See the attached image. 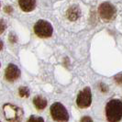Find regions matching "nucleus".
I'll use <instances>...</instances> for the list:
<instances>
[{
  "label": "nucleus",
  "instance_id": "obj_15",
  "mask_svg": "<svg viewBox=\"0 0 122 122\" xmlns=\"http://www.w3.org/2000/svg\"><path fill=\"white\" fill-rule=\"evenodd\" d=\"M100 89H101V91L103 92V93H106V92L107 91V87L106 85H100Z\"/></svg>",
  "mask_w": 122,
  "mask_h": 122
},
{
  "label": "nucleus",
  "instance_id": "obj_3",
  "mask_svg": "<svg viewBox=\"0 0 122 122\" xmlns=\"http://www.w3.org/2000/svg\"><path fill=\"white\" fill-rule=\"evenodd\" d=\"M51 115L56 121H67L69 119L67 110L61 103H54L51 107Z\"/></svg>",
  "mask_w": 122,
  "mask_h": 122
},
{
  "label": "nucleus",
  "instance_id": "obj_11",
  "mask_svg": "<svg viewBox=\"0 0 122 122\" xmlns=\"http://www.w3.org/2000/svg\"><path fill=\"white\" fill-rule=\"evenodd\" d=\"M18 94H19V96L21 97H29V96H30V90L26 86H21L18 89Z\"/></svg>",
  "mask_w": 122,
  "mask_h": 122
},
{
  "label": "nucleus",
  "instance_id": "obj_4",
  "mask_svg": "<svg viewBox=\"0 0 122 122\" xmlns=\"http://www.w3.org/2000/svg\"><path fill=\"white\" fill-rule=\"evenodd\" d=\"M3 112L6 120L8 121H16L19 117L23 114V111L20 107L12 104H6L3 106Z\"/></svg>",
  "mask_w": 122,
  "mask_h": 122
},
{
  "label": "nucleus",
  "instance_id": "obj_8",
  "mask_svg": "<svg viewBox=\"0 0 122 122\" xmlns=\"http://www.w3.org/2000/svg\"><path fill=\"white\" fill-rule=\"evenodd\" d=\"M18 5L24 12H30L36 6V0H18Z\"/></svg>",
  "mask_w": 122,
  "mask_h": 122
},
{
  "label": "nucleus",
  "instance_id": "obj_13",
  "mask_svg": "<svg viewBox=\"0 0 122 122\" xmlns=\"http://www.w3.org/2000/svg\"><path fill=\"white\" fill-rule=\"evenodd\" d=\"M29 121H43L44 119H43L42 117H30L29 119H28Z\"/></svg>",
  "mask_w": 122,
  "mask_h": 122
},
{
  "label": "nucleus",
  "instance_id": "obj_12",
  "mask_svg": "<svg viewBox=\"0 0 122 122\" xmlns=\"http://www.w3.org/2000/svg\"><path fill=\"white\" fill-rule=\"evenodd\" d=\"M115 81L118 85H122V73H118L115 76Z\"/></svg>",
  "mask_w": 122,
  "mask_h": 122
},
{
  "label": "nucleus",
  "instance_id": "obj_14",
  "mask_svg": "<svg viewBox=\"0 0 122 122\" xmlns=\"http://www.w3.org/2000/svg\"><path fill=\"white\" fill-rule=\"evenodd\" d=\"M9 40H10V41L12 43L16 42V41H17V38H16V36L13 34V33H11L10 34V36H9Z\"/></svg>",
  "mask_w": 122,
  "mask_h": 122
},
{
  "label": "nucleus",
  "instance_id": "obj_18",
  "mask_svg": "<svg viewBox=\"0 0 122 122\" xmlns=\"http://www.w3.org/2000/svg\"><path fill=\"white\" fill-rule=\"evenodd\" d=\"M81 120H82V121H92V118L86 117H83V118H82Z\"/></svg>",
  "mask_w": 122,
  "mask_h": 122
},
{
  "label": "nucleus",
  "instance_id": "obj_16",
  "mask_svg": "<svg viewBox=\"0 0 122 122\" xmlns=\"http://www.w3.org/2000/svg\"><path fill=\"white\" fill-rule=\"evenodd\" d=\"M5 11H6V13H11L12 12V7L10 6H7L5 7Z\"/></svg>",
  "mask_w": 122,
  "mask_h": 122
},
{
  "label": "nucleus",
  "instance_id": "obj_5",
  "mask_svg": "<svg viewBox=\"0 0 122 122\" xmlns=\"http://www.w3.org/2000/svg\"><path fill=\"white\" fill-rule=\"evenodd\" d=\"M98 13H99L102 19H104L106 21H109L111 19H113V18L115 17L116 8L112 4H110L108 2H105L99 6Z\"/></svg>",
  "mask_w": 122,
  "mask_h": 122
},
{
  "label": "nucleus",
  "instance_id": "obj_6",
  "mask_svg": "<svg viewBox=\"0 0 122 122\" xmlns=\"http://www.w3.org/2000/svg\"><path fill=\"white\" fill-rule=\"evenodd\" d=\"M92 102V94L89 87H86L84 90L80 92L77 96L76 104L81 108H86L88 107Z\"/></svg>",
  "mask_w": 122,
  "mask_h": 122
},
{
  "label": "nucleus",
  "instance_id": "obj_1",
  "mask_svg": "<svg viewBox=\"0 0 122 122\" xmlns=\"http://www.w3.org/2000/svg\"><path fill=\"white\" fill-rule=\"evenodd\" d=\"M106 115L110 122L119 121L122 118V101L120 99H112L106 106Z\"/></svg>",
  "mask_w": 122,
  "mask_h": 122
},
{
  "label": "nucleus",
  "instance_id": "obj_7",
  "mask_svg": "<svg viewBox=\"0 0 122 122\" xmlns=\"http://www.w3.org/2000/svg\"><path fill=\"white\" fill-rule=\"evenodd\" d=\"M5 75H6V79L9 82H14L20 76V71L18 68L17 65L10 63L8 64V66L6 67V72H5Z\"/></svg>",
  "mask_w": 122,
  "mask_h": 122
},
{
  "label": "nucleus",
  "instance_id": "obj_17",
  "mask_svg": "<svg viewBox=\"0 0 122 122\" xmlns=\"http://www.w3.org/2000/svg\"><path fill=\"white\" fill-rule=\"evenodd\" d=\"M4 30H5V24H4V21L3 20H1V33H3L4 32Z\"/></svg>",
  "mask_w": 122,
  "mask_h": 122
},
{
  "label": "nucleus",
  "instance_id": "obj_10",
  "mask_svg": "<svg viewBox=\"0 0 122 122\" xmlns=\"http://www.w3.org/2000/svg\"><path fill=\"white\" fill-rule=\"evenodd\" d=\"M33 104L38 109H44L47 106V100L45 98H43L42 97H41V96H36L33 98Z\"/></svg>",
  "mask_w": 122,
  "mask_h": 122
},
{
  "label": "nucleus",
  "instance_id": "obj_2",
  "mask_svg": "<svg viewBox=\"0 0 122 122\" xmlns=\"http://www.w3.org/2000/svg\"><path fill=\"white\" fill-rule=\"evenodd\" d=\"M52 26L48 21L41 19L34 25V32L40 38H49L52 35Z\"/></svg>",
  "mask_w": 122,
  "mask_h": 122
},
{
  "label": "nucleus",
  "instance_id": "obj_9",
  "mask_svg": "<svg viewBox=\"0 0 122 122\" xmlns=\"http://www.w3.org/2000/svg\"><path fill=\"white\" fill-rule=\"evenodd\" d=\"M66 16H67L68 19L71 21L76 20L80 17V9L77 6H72L71 7H69V9L67 10Z\"/></svg>",
  "mask_w": 122,
  "mask_h": 122
}]
</instances>
